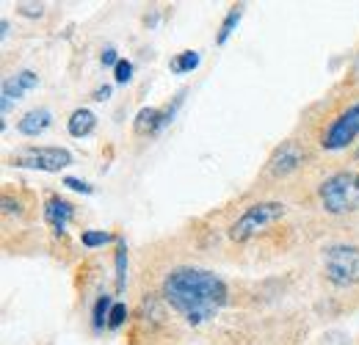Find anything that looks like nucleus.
<instances>
[{
    "label": "nucleus",
    "mask_w": 359,
    "mask_h": 345,
    "mask_svg": "<svg viewBox=\"0 0 359 345\" xmlns=\"http://www.w3.org/2000/svg\"><path fill=\"white\" fill-rule=\"evenodd\" d=\"M163 299L185 315L191 326H199L226 304V285L210 271L177 268L163 279Z\"/></svg>",
    "instance_id": "nucleus-1"
},
{
    "label": "nucleus",
    "mask_w": 359,
    "mask_h": 345,
    "mask_svg": "<svg viewBox=\"0 0 359 345\" xmlns=\"http://www.w3.org/2000/svg\"><path fill=\"white\" fill-rule=\"evenodd\" d=\"M320 205L326 213H354L359 208V174L340 172L323 180L320 185Z\"/></svg>",
    "instance_id": "nucleus-2"
},
{
    "label": "nucleus",
    "mask_w": 359,
    "mask_h": 345,
    "mask_svg": "<svg viewBox=\"0 0 359 345\" xmlns=\"http://www.w3.org/2000/svg\"><path fill=\"white\" fill-rule=\"evenodd\" d=\"M285 216V205L282 202H257L252 208H246V213L238 218L229 229V238L235 243H243L249 238H255L257 232H263L269 224H273L276 218Z\"/></svg>",
    "instance_id": "nucleus-3"
},
{
    "label": "nucleus",
    "mask_w": 359,
    "mask_h": 345,
    "mask_svg": "<svg viewBox=\"0 0 359 345\" xmlns=\"http://www.w3.org/2000/svg\"><path fill=\"white\" fill-rule=\"evenodd\" d=\"M326 279L337 288L359 285V249L357 246H332L326 252Z\"/></svg>",
    "instance_id": "nucleus-4"
},
{
    "label": "nucleus",
    "mask_w": 359,
    "mask_h": 345,
    "mask_svg": "<svg viewBox=\"0 0 359 345\" xmlns=\"http://www.w3.org/2000/svg\"><path fill=\"white\" fill-rule=\"evenodd\" d=\"M72 163V155L61 147H28L17 155V166L39 169V172H61Z\"/></svg>",
    "instance_id": "nucleus-5"
},
{
    "label": "nucleus",
    "mask_w": 359,
    "mask_h": 345,
    "mask_svg": "<svg viewBox=\"0 0 359 345\" xmlns=\"http://www.w3.org/2000/svg\"><path fill=\"white\" fill-rule=\"evenodd\" d=\"M357 135H359V102L351 105L346 114H340V116L334 119V125L323 135V147H326V149H343V147H348Z\"/></svg>",
    "instance_id": "nucleus-6"
},
{
    "label": "nucleus",
    "mask_w": 359,
    "mask_h": 345,
    "mask_svg": "<svg viewBox=\"0 0 359 345\" xmlns=\"http://www.w3.org/2000/svg\"><path fill=\"white\" fill-rule=\"evenodd\" d=\"M302 163H304V149H302V144H299V141H285L282 147L273 149V155H271V161H269V172L273 174V177H287V174L296 172Z\"/></svg>",
    "instance_id": "nucleus-7"
},
{
    "label": "nucleus",
    "mask_w": 359,
    "mask_h": 345,
    "mask_svg": "<svg viewBox=\"0 0 359 345\" xmlns=\"http://www.w3.org/2000/svg\"><path fill=\"white\" fill-rule=\"evenodd\" d=\"M72 216H75V208H72L67 199H61V196H50V199H47L45 221L53 226L55 235H64V226L72 221Z\"/></svg>",
    "instance_id": "nucleus-8"
},
{
    "label": "nucleus",
    "mask_w": 359,
    "mask_h": 345,
    "mask_svg": "<svg viewBox=\"0 0 359 345\" xmlns=\"http://www.w3.org/2000/svg\"><path fill=\"white\" fill-rule=\"evenodd\" d=\"M36 86H39V75L31 72V69H25V72H20V75L3 81V97L14 102V100H20L25 91H31V88H36Z\"/></svg>",
    "instance_id": "nucleus-9"
},
{
    "label": "nucleus",
    "mask_w": 359,
    "mask_h": 345,
    "mask_svg": "<svg viewBox=\"0 0 359 345\" xmlns=\"http://www.w3.org/2000/svg\"><path fill=\"white\" fill-rule=\"evenodd\" d=\"M53 125V114L47 111V108H34V111H28L22 119H20V133L22 135H42L47 128Z\"/></svg>",
    "instance_id": "nucleus-10"
},
{
    "label": "nucleus",
    "mask_w": 359,
    "mask_h": 345,
    "mask_svg": "<svg viewBox=\"0 0 359 345\" xmlns=\"http://www.w3.org/2000/svg\"><path fill=\"white\" fill-rule=\"evenodd\" d=\"M169 119H172V114H161L158 108H141L138 116H135L133 128L138 135H149V133H155L158 128H163Z\"/></svg>",
    "instance_id": "nucleus-11"
},
{
    "label": "nucleus",
    "mask_w": 359,
    "mask_h": 345,
    "mask_svg": "<svg viewBox=\"0 0 359 345\" xmlns=\"http://www.w3.org/2000/svg\"><path fill=\"white\" fill-rule=\"evenodd\" d=\"M94 128H97V116L91 114L89 108H78V111L69 116V133H72L75 138L89 135Z\"/></svg>",
    "instance_id": "nucleus-12"
},
{
    "label": "nucleus",
    "mask_w": 359,
    "mask_h": 345,
    "mask_svg": "<svg viewBox=\"0 0 359 345\" xmlns=\"http://www.w3.org/2000/svg\"><path fill=\"white\" fill-rule=\"evenodd\" d=\"M241 14H243V8L241 6H232L229 8V14L224 17V22H222V31H219V36H216V42L219 44H224L226 39H229V34L235 31V25L241 22Z\"/></svg>",
    "instance_id": "nucleus-13"
},
{
    "label": "nucleus",
    "mask_w": 359,
    "mask_h": 345,
    "mask_svg": "<svg viewBox=\"0 0 359 345\" xmlns=\"http://www.w3.org/2000/svg\"><path fill=\"white\" fill-rule=\"evenodd\" d=\"M128 285V246L125 241H119V249H116V288L125 290Z\"/></svg>",
    "instance_id": "nucleus-14"
},
{
    "label": "nucleus",
    "mask_w": 359,
    "mask_h": 345,
    "mask_svg": "<svg viewBox=\"0 0 359 345\" xmlns=\"http://www.w3.org/2000/svg\"><path fill=\"white\" fill-rule=\"evenodd\" d=\"M196 67H199V53H194V50L180 53L177 58L172 61V72H191Z\"/></svg>",
    "instance_id": "nucleus-15"
},
{
    "label": "nucleus",
    "mask_w": 359,
    "mask_h": 345,
    "mask_svg": "<svg viewBox=\"0 0 359 345\" xmlns=\"http://www.w3.org/2000/svg\"><path fill=\"white\" fill-rule=\"evenodd\" d=\"M111 309H114L111 296H100V302H97V306H94V329H102V326L108 323Z\"/></svg>",
    "instance_id": "nucleus-16"
},
{
    "label": "nucleus",
    "mask_w": 359,
    "mask_h": 345,
    "mask_svg": "<svg viewBox=\"0 0 359 345\" xmlns=\"http://www.w3.org/2000/svg\"><path fill=\"white\" fill-rule=\"evenodd\" d=\"M81 241H83V246H89V249H97V246H105V243H111V241H114V235H108V232H94V229H86V232L81 235Z\"/></svg>",
    "instance_id": "nucleus-17"
},
{
    "label": "nucleus",
    "mask_w": 359,
    "mask_h": 345,
    "mask_svg": "<svg viewBox=\"0 0 359 345\" xmlns=\"http://www.w3.org/2000/svg\"><path fill=\"white\" fill-rule=\"evenodd\" d=\"M125 320H128V306H125V304H114L111 318H108V326H111V329H119Z\"/></svg>",
    "instance_id": "nucleus-18"
},
{
    "label": "nucleus",
    "mask_w": 359,
    "mask_h": 345,
    "mask_svg": "<svg viewBox=\"0 0 359 345\" xmlns=\"http://www.w3.org/2000/svg\"><path fill=\"white\" fill-rule=\"evenodd\" d=\"M114 72H116V83H128L133 78V64L130 61H119Z\"/></svg>",
    "instance_id": "nucleus-19"
},
{
    "label": "nucleus",
    "mask_w": 359,
    "mask_h": 345,
    "mask_svg": "<svg viewBox=\"0 0 359 345\" xmlns=\"http://www.w3.org/2000/svg\"><path fill=\"white\" fill-rule=\"evenodd\" d=\"M17 8H20V14H25V17H42V14H45V6H42V3H20Z\"/></svg>",
    "instance_id": "nucleus-20"
},
{
    "label": "nucleus",
    "mask_w": 359,
    "mask_h": 345,
    "mask_svg": "<svg viewBox=\"0 0 359 345\" xmlns=\"http://www.w3.org/2000/svg\"><path fill=\"white\" fill-rule=\"evenodd\" d=\"M64 185H67V188H72V191H78V194H91V191H94L89 182H83V180H78V177H67V180H64Z\"/></svg>",
    "instance_id": "nucleus-21"
},
{
    "label": "nucleus",
    "mask_w": 359,
    "mask_h": 345,
    "mask_svg": "<svg viewBox=\"0 0 359 345\" xmlns=\"http://www.w3.org/2000/svg\"><path fill=\"white\" fill-rule=\"evenodd\" d=\"M100 61H102L105 67H114V69H116V64H119L116 50H114V47H105V50H102V55H100Z\"/></svg>",
    "instance_id": "nucleus-22"
},
{
    "label": "nucleus",
    "mask_w": 359,
    "mask_h": 345,
    "mask_svg": "<svg viewBox=\"0 0 359 345\" xmlns=\"http://www.w3.org/2000/svg\"><path fill=\"white\" fill-rule=\"evenodd\" d=\"M108 97H111V86H102V88H97V91H94V100H100V102H102V100H108Z\"/></svg>",
    "instance_id": "nucleus-23"
},
{
    "label": "nucleus",
    "mask_w": 359,
    "mask_h": 345,
    "mask_svg": "<svg viewBox=\"0 0 359 345\" xmlns=\"http://www.w3.org/2000/svg\"><path fill=\"white\" fill-rule=\"evenodd\" d=\"M354 72L359 75V53H357V61H354Z\"/></svg>",
    "instance_id": "nucleus-24"
}]
</instances>
